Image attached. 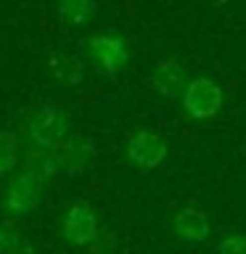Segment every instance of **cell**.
Returning a JSON list of instances; mask_svg holds the SVG:
<instances>
[{
    "label": "cell",
    "instance_id": "6da1fadb",
    "mask_svg": "<svg viewBox=\"0 0 246 254\" xmlns=\"http://www.w3.org/2000/svg\"><path fill=\"white\" fill-rule=\"evenodd\" d=\"M69 114L53 101L37 103L24 117V132L32 146L40 151H56L69 138Z\"/></svg>",
    "mask_w": 246,
    "mask_h": 254
},
{
    "label": "cell",
    "instance_id": "7a4b0ae2",
    "mask_svg": "<svg viewBox=\"0 0 246 254\" xmlns=\"http://www.w3.org/2000/svg\"><path fill=\"white\" fill-rule=\"evenodd\" d=\"M85 53L95 66H98L103 74H119V71L127 69L130 64V48H127L122 35H114V32H98L85 43Z\"/></svg>",
    "mask_w": 246,
    "mask_h": 254
},
{
    "label": "cell",
    "instance_id": "3957f363",
    "mask_svg": "<svg viewBox=\"0 0 246 254\" xmlns=\"http://www.w3.org/2000/svg\"><path fill=\"white\" fill-rule=\"evenodd\" d=\"M45 198V183L35 178L32 172L21 170L16 172L5 186V193H3V206L8 214L13 217H21V214H29L35 212Z\"/></svg>",
    "mask_w": 246,
    "mask_h": 254
},
{
    "label": "cell",
    "instance_id": "277c9868",
    "mask_svg": "<svg viewBox=\"0 0 246 254\" xmlns=\"http://www.w3.org/2000/svg\"><path fill=\"white\" fill-rule=\"evenodd\" d=\"M61 236L71 246H93L101 238L98 214L87 201H74L61 220Z\"/></svg>",
    "mask_w": 246,
    "mask_h": 254
},
{
    "label": "cell",
    "instance_id": "5b68a950",
    "mask_svg": "<svg viewBox=\"0 0 246 254\" xmlns=\"http://www.w3.org/2000/svg\"><path fill=\"white\" fill-rule=\"evenodd\" d=\"M183 109L193 119H209L222 109V90L209 77L190 79L185 93H183Z\"/></svg>",
    "mask_w": 246,
    "mask_h": 254
},
{
    "label": "cell",
    "instance_id": "8992f818",
    "mask_svg": "<svg viewBox=\"0 0 246 254\" xmlns=\"http://www.w3.org/2000/svg\"><path fill=\"white\" fill-rule=\"evenodd\" d=\"M127 159L135 167L154 170L167 159V140L151 130H138L127 138Z\"/></svg>",
    "mask_w": 246,
    "mask_h": 254
},
{
    "label": "cell",
    "instance_id": "52a82bcc",
    "mask_svg": "<svg viewBox=\"0 0 246 254\" xmlns=\"http://www.w3.org/2000/svg\"><path fill=\"white\" fill-rule=\"evenodd\" d=\"M93 151L95 148H93V140L90 138H82V135H69V138L53 151L56 167H59V172L66 175V178L82 175L87 170V164L93 162Z\"/></svg>",
    "mask_w": 246,
    "mask_h": 254
},
{
    "label": "cell",
    "instance_id": "ba28073f",
    "mask_svg": "<svg viewBox=\"0 0 246 254\" xmlns=\"http://www.w3.org/2000/svg\"><path fill=\"white\" fill-rule=\"evenodd\" d=\"M188 71L180 66V61L175 59H162L156 64L154 74H151V85H154V90L159 95H164V98H183V93H185L188 87Z\"/></svg>",
    "mask_w": 246,
    "mask_h": 254
},
{
    "label": "cell",
    "instance_id": "9c48e42d",
    "mask_svg": "<svg viewBox=\"0 0 246 254\" xmlns=\"http://www.w3.org/2000/svg\"><path fill=\"white\" fill-rule=\"evenodd\" d=\"M172 228H175V233H178V238H183V241H188V244H201L212 233V225H209V220H206V214L193 209V206H185V209H180L175 214Z\"/></svg>",
    "mask_w": 246,
    "mask_h": 254
},
{
    "label": "cell",
    "instance_id": "30bf717a",
    "mask_svg": "<svg viewBox=\"0 0 246 254\" xmlns=\"http://www.w3.org/2000/svg\"><path fill=\"white\" fill-rule=\"evenodd\" d=\"M48 71L56 82L66 85V87H74L82 82L85 77V64L79 56L69 53V51H53L48 56Z\"/></svg>",
    "mask_w": 246,
    "mask_h": 254
},
{
    "label": "cell",
    "instance_id": "8fae6325",
    "mask_svg": "<svg viewBox=\"0 0 246 254\" xmlns=\"http://www.w3.org/2000/svg\"><path fill=\"white\" fill-rule=\"evenodd\" d=\"M98 13V3L93 0H63L59 5V19L69 27H85Z\"/></svg>",
    "mask_w": 246,
    "mask_h": 254
},
{
    "label": "cell",
    "instance_id": "7c38bea8",
    "mask_svg": "<svg viewBox=\"0 0 246 254\" xmlns=\"http://www.w3.org/2000/svg\"><path fill=\"white\" fill-rule=\"evenodd\" d=\"M24 170L32 172L35 178H40L43 183H48L53 175H59L53 151H40V148H32V151L24 154Z\"/></svg>",
    "mask_w": 246,
    "mask_h": 254
},
{
    "label": "cell",
    "instance_id": "4fadbf2b",
    "mask_svg": "<svg viewBox=\"0 0 246 254\" xmlns=\"http://www.w3.org/2000/svg\"><path fill=\"white\" fill-rule=\"evenodd\" d=\"M21 159V148H19V135L11 130H0V175H8L16 170Z\"/></svg>",
    "mask_w": 246,
    "mask_h": 254
},
{
    "label": "cell",
    "instance_id": "5bb4252c",
    "mask_svg": "<svg viewBox=\"0 0 246 254\" xmlns=\"http://www.w3.org/2000/svg\"><path fill=\"white\" fill-rule=\"evenodd\" d=\"M24 244V238L19 236L11 222H0V254H13Z\"/></svg>",
    "mask_w": 246,
    "mask_h": 254
},
{
    "label": "cell",
    "instance_id": "9a60e30c",
    "mask_svg": "<svg viewBox=\"0 0 246 254\" xmlns=\"http://www.w3.org/2000/svg\"><path fill=\"white\" fill-rule=\"evenodd\" d=\"M217 254H246V236L233 233V236L222 238L217 246Z\"/></svg>",
    "mask_w": 246,
    "mask_h": 254
},
{
    "label": "cell",
    "instance_id": "2e32d148",
    "mask_svg": "<svg viewBox=\"0 0 246 254\" xmlns=\"http://www.w3.org/2000/svg\"><path fill=\"white\" fill-rule=\"evenodd\" d=\"M90 254H114V252H111V249H106V244H103L101 238H98V241L93 244V252H90Z\"/></svg>",
    "mask_w": 246,
    "mask_h": 254
},
{
    "label": "cell",
    "instance_id": "e0dca14e",
    "mask_svg": "<svg viewBox=\"0 0 246 254\" xmlns=\"http://www.w3.org/2000/svg\"><path fill=\"white\" fill-rule=\"evenodd\" d=\"M13 254H40V252H37V249H35V246H32L29 241H24V244H21L19 249L13 252Z\"/></svg>",
    "mask_w": 246,
    "mask_h": 254
}]
</instances>
